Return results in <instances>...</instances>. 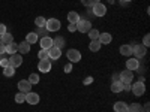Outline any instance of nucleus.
<instances>
[{"label":"nucleus","instance_id":"obj_1","mask_svg":"<svg viewBox=\"0 0 150 112\" xmlns=\"http://www.w3.org/2000/svg\"><path fill=\"white\" fill-rule=\"evenodd\" d=\"M147 52V48L143 43H132V55H135L137 58L144 57Z\"/></svg>","mask_w":150,"mask_h":112},{"label":"nucleus","instance_id":"obj_2","mask_svg":"<svg viewBox=\"0 0 150 112\" xmlns=\"http://www.w3.org/2000/svg\"><path fill=\"white\" fill-rule=\"evenodd\" d=\"M60 27H62V24H60V21H59L57 18H50V20H47L45 29H47L48 32H59Z\"/></svg>","mask_w":150,"mask_h":112},{"label":"nucleus","instance_id":"obj_3","mask_svg":"<svg viewBox=\"0 0 150 112\" xmlns=\"http://www.w3.org/2000/svg\"><path fill=\"white\" fill-rule=\"evenodd\" d=\"M92 29V22L89 20H81L77 22V32H81V33H87Z\"/></svg>","mask_w":150,"mask_h":112},{"label":"nucleus","instance_id":"obj_4","mask_svg":"<svg viewBox=\"0 0 150 112\" xmlns=\"http://www.w3.org/2000/svg\"><path fill=\"white\" fill-rule=\"evenodd\" d=\"M66 57L69 58V63H78L81 60V52L78 49H69L66 52Z\"/></svg>","mask_w":150,"mask_h":112},{"label":"nucleus","instance_id":"obj_5","mask_svg":"<svg viewBox=\"0 0 150 112\" xmlns=\"http://www.w3.org/2000/svg\"><path fill=\"white\" fill-rule=\"evenodd\" d=\"M132 93L135 94V96H143L144 93H146V85H144V82H141V81H138V82H135L134 85H132Z\"/></svg>","mask_w":150,"mask_h":112},{"label":"nucleus","instance_id":"obj_6","mask_svg":"<svg viewBox=\"0 0 150 112\" xmlns=\"http://www.w3.org/2000/svg\"><path fill=\"white\" fill-rule=\"evenodd\" d=\"M119 79L123 82V84H128V82H131L132 79H134V73H132V70H128V69H125L120 75H119Z\"/></svg>","mask_w":150,"mask_h":112},{"label":"nucleus","instance_id":"obj_7","mask_svg":"<svg viewBox=\"0 0 150 112\" xmlns=\"http://www.w3.org/2000/svg\"><path fill=\"white\" fill-rule=\"evenodd\" d=\"M38 69H39L42 73H48L50 70H51V61H50V58L39 60V64H38Z\"/></svg>","mask_w":150,"mask_h":112},{"label":"nucleus","instance_id":"obj_8","mask_svg":"<svg viewBox=\"0 0 150 112\" xmlns=\"http://www.w3.org/2000/svg\"><path fill=\"white\" fill-rule=\"evenodd\" d=\"M18 90H20V93H30L32 91V84L27 81V79H21L20 82H18Z\"/></svg>","mask_w":150,"mask_h":112},{"label":"nucleus","instance_id":"obj_9","mask_svg":"<svg viewBox=\"0 0 150 112\" xmlns=\"http://www.w3.org/2000/svg\"><path fill=\"white\" fill-rule=\"evenodd\" d=\"M21 63H23V57H21V54H12L11 57H9V66H12V67H18V66H21Z\"/></svg>","mask_w":150,"mask_h":112},{"label":"nucleus","instance_id":"obj_10","mask_svg":"<svg viewBox=\"0 0 150 112\" xmlns=\"http://www.w3.org/2000/svg\"><path fill=\"white\" fill-rule=\"evenodd\" d=\"M92 8H93V14H95L96 17H104V15L107 14V8H105V5H102L101 2L96 3V5L92 6Z\"/></svg>","mask_w":150,"mask_h":112},{"label":"nucleus","instance_id":"obj_11","mask_svg":"<svg viewBox=\"0 0 150 112\" xmlns=\"http://www.w3.org/2000/svg\"><path fill=\"white\" fill-rule=\"evenodd\" d=\"M26 102L29 105H38L39 103V94L38 93H26Z\"/></svg>","mask_w":150,"mask_h":112},{"label":"nucleus","instance_id":"obj_12","mask_svg":"<svg viewBox=\"0 0 150 112\" xmlns=\"http://www.w3.org/2000/svg\"><path fill=\"white\" fill-rule=\"evenodd\" d=\"M48 55H50V58L51 60H59L60 57H62V49H59L57 46H51L48 49Z\"/></svg>","mask_w":150,"mask_h":112},{"label":"nucleus","instance_id":"obj_13","mask_svg":"<svg viewBox=\"0 0 150 112\" xmlns=\"http://www.w3.org/2000/svg\"><path fill=\"white\" fill-rule=\"evenodd\" d=\"M138 66H140V63H138V58H129L128 61H126V69L128 70H137L138 69Z\"/></svg>","mask_w":150,"mask_h":112},{"label":"nucleus","instance_id":"obj_14","mask_svg":"<svg viewBox=\"0 0 150 112\" xmlns=\"http://www.w3.org/2000/svg\"><path fill=\"white\" fill-rule=\"evenodd\" d=\"M51 46H53V39H51V37H48V36H44L41 39V48L42 49H50Z\"/></svg>","mask_w":150,"mask_h":112},{"label":"nucleus","instance_id":"obj_15","mask_svg":"<svg viewBox=\"0 0 150 112\" xmlns=\"http://www.w3.org/2000/svg\"><path fill=\"white\" fill-rule=\"evenodd\" d=\"M30 51V43L27 41H23L21 43H18V52L20 54H27Z\"/></svg>","mask_w":150,"mask_h":112},{"label":"nucleus","instance_id":"obj_16","mask_svg":"<svg viewBox=\"0 0 150 112\" xmlns=\"http://www.w3.org/2000/svg\"><path fill=\"white\" fill-rule=\"evenodd\" d=\"M98 41L101 42L102 45H107V43H110V42L112 41V37H111V34H110V33H99Z\"/></svg>","mask_w":150,"mask_h":112},{"label":"nucleus","instance_id":"obj_17","mask_svg":"<svg viewBox=\"0 0 150 112\" xmlns=\"http://www.w3.org/2000/svg\"><path fill=\"white\" fill-rule=\"evenodd\" d=\"M17 52H18V43L11 42V43L6 45V54L12 55V54H17Z\"/></svg>","mask_w":150,"mask_h":112},{"label":"nucleus","instance_id":"obj_18","mask_svg":"<svg viewBox=\"0 0 150 112\" xmlns=\"http://www.w3.org/2000/svg\"><path fill=\"white\" fill-rule=\"evenodd\" d=\"M123 91V82L122 81H114L111 84V93H122Z\"/></svg>","mask_w":150,"mask_h":112},{"label":"nucleus","instance_id":"obj_19","mask_svg":"<svg viewBox=\"0 0 150 112\" xmlns=\"http://www.w3.org/2000/svg\"><path fill=\"white\" fill-rule=\"evenodd\" d=\"M120 54L125 57H131L132 55V45H122L120 46Z\"/></svg>","mask_w":150,"mask_h":112},{"label":"nucleus","instance_id":"obj_20","mask_svg":"<svg viewBox=\"0 0 150 112\" xmlns=\"http://www.w3.org/2000/svg\"><path fill=\"white\" fill-rule=\"evenodd\" d=\"M0 42L5 43V45H8V43H11V42H14V36L6 32V33H3L2 36H0Z\"/></svg>","mask_w":150,"mask_h":112},{"label":"nucleus","instance_id":"obj_21","mask_svg":"<svg viewBox=\"0 0 150 112\" xmlns=\"http://www.w3.org/2000/svg\"><path fill=\"white\" fill-rule=\"evenodd\" d=\"M114 111L116 112H128V105L125 102H117V103H114Z\"/></svg>","mask_w":150,"mask_h":112},{"label":"nucleus","instance_id":"obj_22","mask_svg":"<svg viewBox=\"0 0 150 112\" xmlns=\"http://www.w3.org/2000/svg\"><path fill=\"white\" fill-rule=\"evenodd\" d=\"M128 112H144V108L140 103H132L128 106Z\"/></svg>","mask_w":150,"mask_h":112},{"label":"nucleus","instance_id":"obj_23","mask_svg":"<svg viewBox=\"0 0 150 112\" xmlns=\"http://www.w3.org/2000/svg\"><path fill=\"white\" fill-rule=\"evenodd\" d=\"M68 21H69V24H77L80 21V15L77 14V12H69L68 14Z\"/></svg>","mask_w":150,"mask_h":112},{"label":"nucleus","instance_id":"obj_24","mask_svg":"<svg viewBox=\"0 0 150 112\" xmlns=\"http://www.w3.org/2000/svg\"><path fill=\"white\" fill-rule=\"evenodd\" d=\"M53 45H54V46H57L59 49H62V48H63V46L66 45V42H65V39H63L62 36H57L56 39H53Z\"/></svg>","mask_w":150,"mask_h":112},{"label":"nucleus","instance_id":"obj_25","mask_svg":"<svg viewBox=\"0 0 150 112\" xmlns=\"http://www.w3.org/2000/svg\"><path fill=\"white\" fill-rule=\"evenodd\" d=\"M101 46H102V43L96 39V41H92V42H90L89 49H90L92 52H96V51H99V49H101Z\"/></svg>","mask_w":150,"mask_h":112},{"label":"nucleus","instance_id":"obj_26","mask_svg":"<svg viewBox=\"0 0 150 112\" xmlns=\"http://www.w3.org/2000/svg\"><path fill=\"white\" fill-rule=\"evenodd\" d=\"M3 75L5 76H14L15 75V67H12V66H6L5 69H3Z\"/></svg>","mask_w":150,"mask_h":112},{"label":"nucleus","instance_id":"obj_27","mask_svg":"<svg viewBox=\"0 0 150 112\" xmlns=\"http://www.w3.org/2000/svg\"><path fill=\"white\" fill-rule=\"evenodd\" d=\"M26 41H27V42H29L30 45H33V43H35V42L38 41V34H36L35 32L29 33V34H27V37H26Z\"/></svg>","mask_w":150,"mask_h":112},{"label":"nucleus","instance_id":"obj_28","mask_svg":"<svg viewBox=\"0 0 150 112\" xmlns=\"http://www.w3.org/2000/svg\"><path fill=\"white\" fill-rule=\"evenodd\" d=\"M87 34H89V37H90L92 41H96L98 37H99V32L96 29H90L89 32H87Z\"/></svg>","mask_w":150,"mask_h":112},{"label":"nucleus","instance_id":"obj_29","mask_svg":"<svg viewBox=\"0 0 150 112\" xmlns=\"http://www.w3.org/2000/svg\"><path fill=\"white\" fill-rule=\"evenodd\" d=\"M32 85H36L38 82H39V75H38V73H32L30 75V76H29V79H27Z\"/></svg>","mask_w":150,"mask_h":112},{"label":"nucleus","instance_id":"obj_30","mask_svg":"<svg viewBox=\"0 0 150 112\" xmlns=\"http://www.w3.org/2000/svg\"><path fill=\"white\" fill-rule=\"evenodd\" d=\"M35 24L38 27H45V24H47V20L44 18V17H38L36 20H35Z\"/></svg>","mask_w":150,"mask_h":112},{"label":"nucleus","instance_id":"obj_31","mask_svg":"<svg viewBox=\"0 0 150 112\" xmlns=\"http://www.w3.org/2000/svg\"><path fill=\"white\" fill-rule=\"evenodd\" d=\"M99 2H101V0H81V3L84 5V6H95L96 3H99Z\"/></svg>","mask_w":150,"mask_h":112},{"label":"nucleus","instance_id":"obj_32","mask_svg":"<svg viewBox=\"0 0 150 112\" xmlns=\"http://www.w3.org/2000/svg\"><path fill=\"white\" fill-rule=\"evenodd\" d=\"M38 57H39L41 60H45V58H50V55H48V49H42L41 48V51L38 52Z\"/></svg>","mask_w":150,"mask_h":112},{"label":"nucleus","instance_id":"obj_33","mask_svg":"<svg viewBox=\"0 0 150 112\" xmlns=\"http://www.w3.org/2000/svg\"><path fill=\"white\" fill-rule=\"evenodd\" d=\"M15 102L17 103H24V102H26V94H24V93H18L15 96Z\"/></svg>","mask_w":150,"mask_h":112},{"label":"nucleus","instance_id":"obj_34","mask_svg":"<svg viewBox=\"0 0 150 112\" xmlns=\"http://www.w3.org/2000/svg\"><path fill=\"white\" fill-rule=\"evenodd\" d=\"M47 32H48V30H47L45 27H38V30H36L35 33L38 34V37H39V36H42V37H44V36H47Z\"/></svg>","mask_w":150,"mask_h":112},{"label":"nucleus","instance_id":"obj_35","mask_svg":"<svg viewBox=\"0 0 150 112\" xmlns=\"http://www.w3.org/2000/svg\"><path fill=\"white\" fill-rule=\"evenodd\" d=\"M0 66H2L3 69H5L6 66H9V58H8V57H3V58H0Z\"/></svg>","mask_w":150,"mask_h":112},{"label":"nucleus","instance_id":"obj_36","mask_svg":"<svg viewBox=\"0 0 150 112\" xmlns=\"http://www.w3.org/2000/svg\"><path fill=\"white\" fill-rule=\"evenodd\" d=\"M143 45H144L146 48L150 45V36H149V34H146V36H144V39H143Z\"/></svg>","mask_w":150,"mask_h":112},{"label":"nucleus","instance_id":"obj_37","mask_svg":"<svg viewBox=\"0 0 150 112\" xmlns=\"http://www.w3.org/2000/svg\"><path fill=\"white\" fill-rule=\"evenodd\" d=\"M5 52H6V45L0 42V55H3Z\"/></svg>","mask_w":150,"mask_h":112},{"label":"nucleus","instance_id":"obj_38","mask_svg":"<svg viewBox=\"0 0 150 112\" xmlns=\"http://www.w3.org/2000/svg\"><path fill=\"white\" fill-rule=\"evenodd\" d=\"M68 30L69 32H77V24H68Z\"/></svg>","mask_w":150,"mask_h":112},{"label":"nucleus","instance_id":"obj_39","mask_svg":"<svg viewBox=\"0 0 150 112\" xmlns=\"http://www.w3.org/2000/svg\"><path fill=\"white\" fill-rule=\"evenodd\" d=\"M131 88H132L131 82H128V84H123V90H125V91H131Z\"/></svg>","mask_w":150,"mask_h":112},{"label":"nucleus","instance_id":"obj_40","mask_svg":"<svg viewBox=\"0 0 150 112\" xmlns=\"http://www.w3.org/2000/svg\"><path fill=\"white\" fill-rule=\"evenodd\" d=\"M65 72H66V73H71V72H72V63H68V64L65 66Z\"/></svg>","mask_w":150,"mask_h":112},{"label":"nucleus","instance_id":"obj_41","mask_svg":"<svg viewBox=\"0 0 150 112\" xmlns=\"http://www.w3.org/2000/svg\"><path fill=\"white\" fill-rule=\"evenodd\" d=\"M3 33H6V26L5 24H0V36H2Z\"/></svg>","mask_w":150,"mask_h":112},{"label":"nucleus","instance_id":"obj_42","mask_svg":"<svg viewBox=\"0 0 150 112\" xmlns=\"http://www.w3.org/2000/svg\"><path fill=\"white\" fill-rule=\"evenodd\" d=\"M92 82H93V78H92V76H87V78L84 79V84H86V85H89V84H92Z\"/></svg>","mask_w":150,"mask_h":112},{"label":"nucleus","instance_id":"obj_43","mask_svg":"<svg viewBox=\"0 0 150 112\" xmlns=\"http://www.w3.org/2000/svg\"><path fill=\"white\" fill-rule=\"evenodd\" d=\"M143 108H144V112H149V111H150V103H146Z\"/></svg>","mask_w":150,"mask_h":112},{"label":"nucleus","instance_id":"obj_44","mask_svg":"<svg viewBox=\"0 0 150 112\" xmlns=\"http://www.w3.org/2000/svg\"><path fill=\"white\" fill-rule=\"evenodd\" d=\"M129 2H132V0H120L122 5H126V3H129Z\"/></svg>","mask_w":150,"mask_h":112},{"label":"nucleus","instance_id":"obj_45","mask_svg":"<svg viewBox=\"0 0 150 112\" xmlns=\"http://www.w3.org/2000/svg\"><path fill=\"white\" fill-rule=\"evenodd\" d=\"M112 79H114V81H120L119 79V75H112Z\"/></svg>","mask_w":150,"mask_h":112}]
</instances>
